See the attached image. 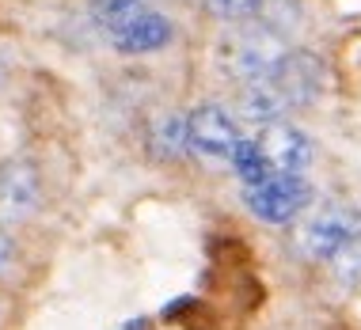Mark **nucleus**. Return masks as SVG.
<instances>
[{"mask_svg":"<svg viewBox=\"0 0 361 330\" xmlns=\"http://www.w3.org/2000/svg\"><path fill=\"white\" fill-rule=\"evenodd\" d=\"M319 91H324V61L308 50H289L267 80L240 87L236 106L247 122L270 125V122H281L289 110L316 103Z\"/></svg>","mask_w":361,"mask_h":330,"instance_id":"f257e3e1","label":"nucleus"},{"mask_svg":"<svg viewBox=\"0 0 361 330\" xmlns=\"http://www.w3.org/2000/svg\"><path fill=\"white\" fill-rule=\"evenodd\" d=\"M289 53V42L274 31H267L262 23L240 27V31L224 34L217 46V69L228 76L232 84H255L267 80L270 72L281 65V57Z\"/></svg>","mask_w":361,"mask_h":330,"instance_id":"f03ea898","label":"nucleus"},{"mask_svg":"<svg viewBox=\"0 0 361 330\" xmlns=\"http://www.w3.org/2000/svg\"><path fill=\"white\" fill-rule=\"evenodd\" d=\"M354 239H361V209L331 201V205L308 212L300 224H293L289 243L308 262H331L343 247L354 243Z\"/></svg>","mask_w":361,"mask_h":330,"instance_id":"7ed1b4c3","label":"nucleus"},{"mask_svg":"<svg viewBox=\"0 0 361 330\" xmlns=\"http://www.w3.org/2000/svg\"><path fill=\"white\" fill-rule=\"evenodd\" d=\"M308 182L305 174H267L243 190V201L267 224H289L300 209L308 205Z\"/></svg>","mask_w":361,"mask_h":330,"instance_id":"20e7f679","label":"nucleus"},{"mask_svg":"<svg viewBox=\"0 0 361 330\" xmlns=\"http://www.w3.org/2000/svg\"><path fill=\"white\" fill-rule=\"evenodd\" d=\"M236 141H240V125L224 106L206 103L187 114V152H198L202 160L221 163L232 156Z\"/></svg>","mask_w":361,"mask_h":330,"instance_id":"39448f33","label":"nucleus"},{"mask_svg":"<svg viewBox=\"0 0 361 330\" xmlns=\"http://www.w3.org/2000/svg\"><path fill=\"white\" fill-rule=\"evenodd\" d=\"M262 163H267L270 174H305L316 160V148H312L308 133L297 129L289 122H270L267 129L255 137Z\"/></svg>","mask_w":361,"mask_h":330,"instance_id":"423d86ee","label":"nucleus"},{"mask_svg":"<svg viewBox=\"0 0 361 330\" xmlns=\"http://www.w3.org/2000/svg\"><path fill=\"white\" fill-rule=\"evenodd\" d=\"M42 201V182L31 163L16 160L0 167V224H19L38 209Z\"/></svg>","mask_w":361,"mask_h":330,"instance_id":"0eeeda50","label":"nucleus"},{"mask_svg":"<svg viewBox=\"0 0 361 330\" xmlns=\"http://www.w3.org/2000/svg\"><path fill=\"white\" fill-rule=\"evenodd\" d=\"M171 19L164 15V12H156V8H141L137 15L130 19V23H122L118 31H114V50L118 53H133V57H141V53H156V50H164V46L171 42Z\"/></svg>","mask_w":361,"mask_h":330,"instance_id":"6e6552de","label":"nucleus"},{"mask_svg":"<svg viewBox=\"0 0 361 330\" xmlns=\"http://www.w3.org/2000/svg\"><path fill=\"white\" fill-rule=\"evenodd\" d=\"M149 152H152V160L187 156V118H179V114H156L149 125Z\"/></svg>","mask_w":361,"mask_h":330,"instance_id":"1a4fd4ad","label":"nucleus"},{"mask_svg":"<svg viewBox=\"0 0 361 330\" xmlns=\"http://www.w3.org/2000/svg\"><path fill=\"white\" fill-rule=\"evenodd\" d=\"M228 163H232V171L243 179V186H251V182H259V179L270 174L267 163H262V152H259L255 137H240L236 148H232V156H228Z\"/></svg>","mask_w":361,"mask_h":330,"instance_id":"9d476101","label":"nucleus"},{"mask_svg":"<svg viewBox=\"0 0 361 330\" xmlns=\"http://www.w3.org/2000/svg\"><path fill=\"white\" fill-rule=\"evenodd\" d=\"M87 8H92V19H95V23H99L103 31L114 34L122 23H130V19L137 15L141 8H149V4H145V0H92Z\"/></svg>","mask_w":361,"mask_h":330,"instance_id":"9b49d317","label":"nucleus"},{"mask_svg":"<svg viewBox=\"0 0 361 330\" xmlns=\"http://www.w3.org/2000/svg\"><path fill=\"white\" fill-rule=\"evenodd\" d=\"M262 0H206V12L213 19H224V23H243L259 12Z\"/></svg>","mask_w":361,"mask_h":330,"instance_id":"f8f14e48","label":"nucleus"},{"mask_svg":"<svg viewBox=\"0 0 361 330\" xmlns=\"http://www.w3.org/2000/svg\"><path fill=\"white\" fill-rule=\"evenodd\" d=\"M331 266H335V277L343 281V285H354L361 281V239H354L350 247H343L335 258H331Z\"/></svg>","mask_w":361,"mask_h":330,"instance_id":"ddd939ff","label":"nucleus"},{"mask_svg":"<svg viewBox=\"0 0 361 330\" xmlns=\"http://www.w3.org/2000/svg\"><path fill=\"white\" fill-rule=\"evenodd\" d=\"M12 258H16V243H12V236H4V231H0V274L12 266Z\"/></svg>","mask_w":361,"mask_h":330,"instance_id":"4468645a","label":"nucleus"}]
</instances>
